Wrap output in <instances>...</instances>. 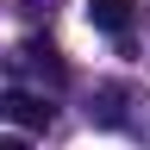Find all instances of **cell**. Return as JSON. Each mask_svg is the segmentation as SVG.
<instances>
[{
	"label": "cell",
	"mask_w": 150,
	"mask_h": 150,
	"mask_svg": "<svg viewBox=\"0 0 150 150\" xmlns=\"http://www.w3.org/2000/svg\"><path fill=\"white\" fill-rule=\"evenodd\" d=\"M88 119L119 125V119H125V88H100V94H94V106H88Z\"/></svg>",
	"instance_id": "277c9868"
},
{
	"label": "cell",
	"mask_w": 150,
	"mask_h": 150,
	"mask_svg": "<svg viewBox=\"0 0 150 150\" xmlns=\"http://www.w3.org/2000/svg\"><path fill=\"white\" fill-rule=\"evenodd\" d=\"M0 119L19 125V131H50L56 106L44 100V94H31V88H0Z\"/></svg>",
	"instance_id": "6da1fadb"
},
{
	"label": "cell",
	"mask_w": 150,
	"mask_h": 150,
	"mask_svg": "<svg viewBox=\"0 0 150 150\" xmlns=\"http://www.w3.org/2000/svg\"><path fill=\"white\" fill-rule=\"evenodd\" d=\"M0 150H31V144L25 138H0Z\"/></svg>",
	"instance_id": "5b68a950"
},
{
	"label": "cell",
	"mask_w": 150,
	"mask_h": 150,
	"mask_svg": "<svg viewBox=\"0 0 150 150\" xmlns=\"http://www.w3.org/2000/svg\"><path fill=\"white\" fill-rule=\"evenodd\" d=\"M6 63H13V75H38V81H50V88H63V81H69V63H63L50 44H38V38H31V44H19Z\"/></svg>",
	"instance_id": "7a4b0ae2"
},
{
	"label": "cell",
	"mask_w": 150,
	"mask_h": 150,
	"mask_svg": "<svg viewBox=\"0 0 150 150\" xmlns=\"http://www.w3.org/2000/svg\"><path fill=\"white\" fill-rule=\"evenodd\" d=\"M88 25L106 31V38H125L138 25V6H131V0H88Z\"/></svg>",
	"instance_id": "3957f363"
}]
</instances>
